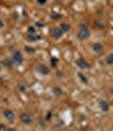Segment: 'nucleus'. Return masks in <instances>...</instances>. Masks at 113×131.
<instances>
[{"label": "nucleus", "instance_id": "nucleus-18", "mask_svg": "<svg viewBox=\"0 0 113 131\" xmlns=\"http://www.w3.org/2000/svg\"><path fill=\"white\" fill-rule=\"evenodd\" d=\"M28 33H29V34H35V29L33 28V27H29V28H28Z\"/></svg>", "mask_w": 113, "mask_h": 131}, {"label": "nucleus", "instance_id": "nucleus-13", "mask_svg": "<svg viewBox=\"0 0 113 131\" xmlns=\"http://www.w3.org/2000/svg\"><path fill=\"white\" fill-rule=\"evenodd\" d=\"M41 39V36H38V35H31L29 34V36H28V41H33V42H34V41H38Z\"/></svg>", "mask_w": 113, "mask_h": 131}, {"label": "nucleus", "instance_id": "nucleus-7", "mask_svg": "<svg viewBox=\"0 0 113 131\" xmlns=\"http://www.w3.org/2000/svg\"><path fill=\"white\" fill-rule=\"evenodd\" d=\"M36 70H37L38 73H41V75H43V76H46V75L50 73V68L45 64H38Z\"/></svg>", "mask_w": 113, "mask_h": 131}, {"label": "nucleus", "instance_id": "nucleus-3", "mask_svg": "<svg viewBox=\"0 0 113 131\" xmlns=\"http://www.w3.org/2000/svg\"><path fill=\"white\" fill-rule=\"evenodd\" d=\"M20 122L24 124H31L33 122V116L32 114H29L28 112H24V113L20 114Z\"/></svg>", "mask_w": 113, "mask_h": 131}, {"label": "nucleus", "instance_id": "nucleus-8", "mask_svg": "<svg viewBox=\"0 0 113 131\" xmlns=\"http://www.w3.org/2000/svg\"><path fill=\"white\" fill-rule=\"evenodd\" d=\"M92 49L95 52V54H101L104 50V46H103L102 43H94V44L92 45Z\"/></svg>", "mask_w": 113, "mask_h": 131}, {"label": "nucleus", "instance_id": "nucleus-20", "mask_svg": "<svg viewBox=\"0 0 113 131\" xmlns=\"http://www.w3.org/2000/svg\"><path fill=\"white\" fill-rule=\"evenodd\" d=\"M0 85H1V83H0Z\"/></svg>", "mask_w": 113, "mask_h": 131}, {"label": "nucleus", "instance_id": "nucleus-10", "mask_svg": "<svg viewBox=\"0 0 113 131\" xmlns=\"http://www.w3.org/2000/svg\"><path fill=\"white\" fill-rule=\"evenodd\" d=\"M94 26H95L97 29H103L104 27H105V23H104L103 20L97 19V20H95V21H94Z\"/></svg>", "mask_w": 113, "mask_h": 131}, {"label": "nucleus", "instance_id": "nucleus-17", "mask_svg": "<svg viewBox=\"0 0 113 131\" xmlns=\"http://www.w3.org/2000/svg\"><path fill=\"white\" fill-rule=\"evenodd\" d=\"M4 27H5V21L2 20L1 18H0V29H1V28H4Z\"/></svg>", "mask_w": 113, "mask_h": 131}, {"label": "nucleus", "instance_id": "nucleus-11", "mask_svg": "<svg viewBox=\"0 0 113 131\" xmlns=\"http://www.w3.org/2000/svg\"><path fill=\"white\" fill-rule=\"evenodd\" d=\"M59 27L63 31V33H67L70 29V25H69V24H67V23H61Z\"/></svg>", "mask_w": 113, "mask_h": 131}, {"label": "nucleus", "instance_id": "nucleus-16", "mask_svg": "<svg viewBox=\"0 0 113 131\" xmlns=\"http://www.w3.org/2000/svg\"><path fill=\"white\" fill-rule=\"evenodd\" d=\"M46 1H48V0H37V2H38V5H45L46 4Z\"/></svg>", "mask_w": 113, "mask_h": 131}, {"label": "nucleus", "instance_id": "nucleus-12", "mask_svg": "<svg viewBox=\"0 0 113 131\" xmlns=\"http://www.w3.org/2000/svg\"><path fill=\"white\" fill-rule=\"evenodd\" d=\"M105 62L107 64H110V66H112L113 64V53L111 54H109V56L105 58Z\"/></svg>", "mask_w": 113, "mask_h": 131}, {"label": "nucleus", "instance_id": "nucleus-2", "mask_svg": "<svg viewBox=\"0 0 113 131\" xmlns=\"http://www.w3.org/2000/svg\"><path fill=\"white\" fill-rule=\"evenodd\" d=\"M12 61H13V64H15V66H20L23 63L24 58H23V54H22L20 51H15V52L13 53Z\"/></svg>", "mask_w": 113, "mask_h": 131}, {"label": "nucleus", "instance_id": "nucleus-5", "mask_svg": "<svg viewBox=\"0 0 113 131\" xmlns=\"http://www.w3.org/2000/svg\"><path fill=\"white\" fill-rule=\"evenodd\" d=\"M65 34L63 33V31L60 27H56V28H53L51 31V36L53 37V39H56V40H59V39H61V36Z\"/></svg>", "mask_w": 113, "mask_h": 131}, {"label": "nucleus", "instance_id": "nucleus-19", "mask_svg": "<svg viewBox=\"0 0 113 131\" xmlns=\"http://www.w3.org/2000/svg\"><path fill=\"white\" fill-rule=\"evenodd\" d=\"M6 131H15V129H13V128H8Z\"/></svg>", "mask_w": 113, "mask_h": 131}, {"label": "nucleus", "instance_id": "nucleus-15", "mask_svg": "<svg viewBox=\"0 0 113 131\" xmlns=\"http://www.w3.org/2000/svg\"><path fill=\"white\" fill-rule=\"evenodd\" d=\"M79 78H80L81 80L84 81V84H87V79H86V78H84V76H83L81 73H79Z\"/></svg>", "mask_w": 113, "mask_h": 131}, {"label": "nucleus", "instance_id": "nucleus-4", "mask_svg": "<svg viewBox=\"0 0 113 131\" xmlns=\"http://www.w3.org/2000/svg\"><path fill=\"white\" fill-rule=\"evenodd\" d=\"M76 66H77V68H79L80 70H86V69H89V63L85 60L84 58H79V59H77L76 60Z\"/></svg>", "mask_w": 113, "mask_h": 131}, {"label": "nucleus", "instance_id": "nucleus-14", "mask_svg": "<svg viewBox=\"0 0 113 131\" xmlns=\"http://www.w3.org/2000/svg\"><path fill=\"white\" fill-rule=\"evenodd\" d=\"M53 92H54V94H56V95H61L62 94V91L60 88H58V87H54Z\"/></svg>", "mask_w": 113, "mask_h": 131}, {"label": "nucleus", "instance_id": "nucleus-1", "mask_svg": "<svg viewBox=\"0 0 113 131\" xmlns=\"http://www.w3.org/2000/svg\"><path fill=\"white\" fill-rule=\"evenodd\" d=\"M89 36H90V29L88 28L87 25L81 24V25L79 26L78 32H77V39L80 40V41H85V40H87Z\"/></svg>", "mask_w": 113, "mask_h": 131}, {"label": "nucleus", "instance_id": "nucleus-6", "mask_svg": "<svg viewBox=\"0 0 113 131\" xmlns=\"http://www.w3.org/2000/svg\"><path fill=\"white\" fill-rule=\"evenodd\" d=\"M2 115L6 118L8 121H14L16 118L15 115V112H14L13 110H9V108H7V110H4V112H2Z\"/></svg>", "mask_w": 113, "mask_h": 131}, {"label": "nucleus", "instance_id": "nucleus-9", "mask_svg": "<svg viewBox=\"0 0 113 131\" xmlns=\"http://www.w3.org/2000/svg\"><path fill=\"white\" fill-rule=\"evenodd\" d=\"M100 108L103 112H107V111H109V108H110L109 103H107L106 101H101V102H100Z\"/></svg>", "mask_w": 113, "mask_h": 131}, {"label": "nucleus", "instance_id": "nucleus-21", "mask_svg": "<svg viewBox=\"0 0 113 131\" xmlns=\"http://www.w3.org/2000/svg\"><path fill=\"white\" fill-rule=\"evenodd\" d=\"M84 131H86V130H84Z\"/></svg>", "mask_w": 113, "mask_h": 131}]
</instances>
